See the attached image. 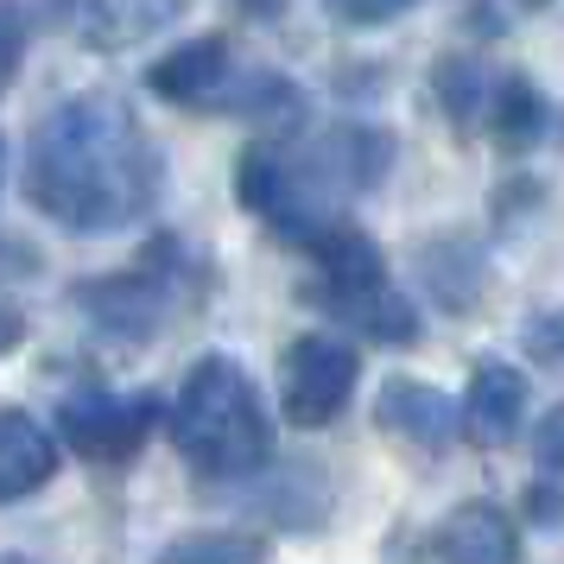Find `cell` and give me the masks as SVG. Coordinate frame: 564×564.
I'll return each mask as SVG.
<instances>
[{
	"label": "cell",
	"mask_w": 564,
	"mask_h": 564,
	"mask_svg": "<svg viewBox=\"0 0 564 564\" xmlns=\"http://www.w3.org/2000/svg\"><path fill=\"white\" fill-rule=\"evenodd\" d=\"M26 191L52 223L77 235L128 229L159 204V153L121 96L89 89L39 121Z\"/></svg>",
	"instance_id": "1"
},
{
	"label": "cell",
	"mask_w": 564,
	"mask_h": 564,
	"mask_svg": "<svg viewBox=\"0 0 564 564\" xmlns=\"http://www.w3.org/2000/svg\"><path fill=\"white\" fill-rule=\"evenodd\" d=\"M172 444L204 476H254L273 457V425L254 393V375L235 356L191 361L172 406Z\"/></svg>",
	"instance_id": "2"
},
{
	"label": "cell",
	"mask_w": 564,
	"mask_h": 564,
	"mask_svg": "<svg viewBox=\"0 0 564 564\" xmlns=\"http://www.w3.org/2000/svg\"><path fill=\"white\" fill-rule=\"evenodd\" d=\"M356 393V349L343 336H305L285 349V375H280V400L292 425H330L336 412L349 406Z\"/></svg>",
	"instance_id": "3"
},
{
	"label": "cell",
	"mask_w": 564,
	"mask_h": 564,
	"mask_svg": "<svg viewBox=\"0 0 564 564\" xmlns=\"http://www.w3.org/2000/svg\"><path fill=\"white\" fill-rule=\"evenodd\" d=\"M57 425H64V437H70L89 463H121L153 437L159 400L153 393H102V387H89V393H70V400H64Z\"/></svg>",
	"instance_id": "4"
},
{
	"label": "cell",
	"mask_w": 564,
	"mask_h": 564,
	"mask_svg": "<svg viewBox=\"0 0 564 564\" xmlns=\"http://www.w3.org/2000/svg\"><path fill=\"white\" fill-rule=\"evenodd\" d=\"M153 96L165 102H184V108H216L223 89L235 83V57H229V39H191L178 52H165L147 70Z\"/></svg>",
	"instance_id": "5"
},
{
	"label": "cell",
	"mask_w": 564,
	"mask_h": 564,
	"mask_svg": "<svg viewBox=\"0 0 564 564\" xmlns=\"http://www.w3.org/2000/svg\"><path fill=\"white\" fill-rule=\"evenodd\" d=\"M311 254H317L324 305L330 311L349 305V299H361V292H375V285H387V260H381V248H375V235H361L356 223H343V216L311 241Z\"/></svg>",
	"instance_id": "6"
},
{
	"label": "cell",
	"mask_w": 564,
	"mask_h": 564,
	"mask_svg": "<svg viewBox=\"0 0 564 564\" xmlns=\"http://www.w3.org/2000/svg\"><path fill=\"white\" fill-rule=\"evenodd\" d=\"M520 419H527V375L508 361H482L469 381V400H463V432L482 451H501L520 432Z\"/></svg>",
	"instance_id": "7"
},
{
	"label": "cell",
	"mask_w": 564,
	"mask_h": 564,
	"mask_svg": "<svg viewBox=\"0 0 564 564\" xmlns=\"http://www.w3.org/2000/svg\"><path fill=\"white\" fill-rule=\"evenodd\" d=\"M375 419H381L393 437L425 444V451H444V444L463 432V412L425 381H387L381 400H375Z\"/></svg>",
	"instance_id": "8"
},
{
	"label": "cell",
	"mask_w": 564,
	"mask_h": 564,
	"mask_svg": "<svg viewBox=\"0 0 564 564\" xmlns=\"http://www.w3.org/2000/svg\"><path fill=\"white\" fill-rule=\"evenodd\" d=\"M57 476V444L32 412L7 406L0 412V501H20L32 488H45Z\"/></svg>",
	"instance_id": "9"
},
{
	"label": "cell",
	"mask_w": 564,
	"mask_h": 564,
	"mask_svg": "<svg viewBox=\"0 0 564 564\" xmlns=\"http://www.w3.org/2000/svg\"><path fill=\"white\" fill-rule=\"evenodd\" d=\"M437 552H444V564H520V533H513L508 508L469 501V508H457L444 520Z\"/></svg>",
	"instance_id": "10"
},
{
	"label": "cell",
	"mask_w": 564,
	"mask_h": 564,
	"mask_svg": "<svg viewBox=\"0 0 564 564\" xmlns=\"http://www.w3.org/2000/svg\"><path fill=\"white\" fill-rule=\"evenodd\" d=\"M184 0H89L83 7V45L89 52H121L140 45L147 32H159L165 20H178Z\"/></svg>",
	"instance_id": "11"
},
{
	"label": "cell",
	"mask_w": 564,
	"mask_h": 564,
	"mask_svg": "<svg viewBox=\"0 0 564 564\" xmlns=\"http://www.w3.org/2000/svg\"><path fill=\"white\" fill-rule=\"evenodd\" d=\"M488 121H495V140L520 153V147H533L539 133H545L552 108H545V96H539L527 77H501V89H495V108H488Z\"/></svg>",
	"instance_id": "12"
},
{
	"label": "cell",
	"mask_w": 564,
	"mask_h": 564,
	"mask_svg": "<svg viewBox=\"0 0 564 564\" xmlns=\"http://www.w3.org/2000/svg\"><path fill=\"white\" fill-rule=\"evenodd\" d=\"M495 89H501V77H495V70H482V64H469V57L437 64V96H444V108H451V121H457V128H476V121H488Z\"/></svg>",
	"instance_id": "13"
},
{
	"label": "cell",
	"mask_w": 564,
	"mask_h": 564,
	"mask_svg": "<svg viewBox=\"0 0 564 564\" xmlns=\"http://www.w3.org/2000/svg\"><path fill=\"white\" fill-rule=\"evenodd\" d=\"M336 317H356L361 330L381 336V343H412V336H419V317H412V305L393 285H375V292H361L349 305H336Z\"/></svg>",
	"instance_id": "14"
},
{
	"label": "cell",
	"mask_w": 564,
	"mask_h": 564,
	"mask_svg": "<svg viewBox=\"0 0 564 564\" xmlns=\"http://www.w3.org/2000/svg\"><path fill=\"white\" fill-rule=\"evenodd\" d=\"M159 564H267V545L248 533H191V539H172Z\"/></svg>",
	"instance_id": "15"
},
{
	"label": "cell",
	"mask_w": 564,
	"mask_h": 564,
	"mask_svg": "<svg viewBox=\"0 0 564 564\" xmlns=\"http://www.w3.org/2000/svg\"><path fill=\"white\" fill-rule=\"evenodd\" d=\"M20 57H26V20L13 0H0V89L20 77Z\"/></svg>",
	"instance_id": "16"
},
{
	"label": "cell",
	"mask_w": 564,
	"mask_h": 564,
	"mask_svg": "<svg viewBox=\"0 0 564 564\" xmlns=\"http://www.w3.org/2000/svg\"><path fill=\"white\" fill-rule=\"evenodd\" d=\"M527 356L533 361H558L564 368V311H545L527 324Z\"/></svg>",
	"instance_id": "17"
},
{
	"label": "cell",
	"mask_w": 564,
	"mask_h": 564,
	"mask_svg": "<svg viewBox=\"0 0 564 564\" xmlns=\"http://www.w3.org/2000/svg\"><path fill=\"white\" fill-rule=\"evenodd\" d=\"M533 457H539V469H558L564 476V400L545 419H539V432H533Z\"/></svg>",
	"instance_id": "18"
},
{
	"label": "cell",
	"mask_w": 564,
	"mask_h": 564,
	"mask_svg": "<svg viewBox=\"0 0 564 564\" xmlns=\"http://www.w3.org/2000/svg\"><path fill=\"white\" fill-rule=\"evenodd\" d=\"M412 0H330L336 20H349V26H387L393 13H406Z\"/></svg>",
	"instance_id": "19"
},
{
	"label": "cell",
	"mask_w": 564,
	"mask_h": 564,
	"mask_svg": "<svg viewBox=\"0 0 564 564\" xmlns=\"http://www.w3.org/2000/svg\"><path fill=\"white\" fill-rule=\"evenodd\" d=\"M20 336H26V317H20V305H7V299H0V356H7Z\"/></svg>",
	"instance_id": "20"
},
{
	"label": "cell",
	"mask_w": 564,
	"mask_h": 564,
	"mask_svg": "<svg viewBox=\"0 0 564 564\" xmlns=\"http://www.w3.org/2000/svg\"><path fill=\"white\" fill-rule=\"evenodd\" d=\"M0 564H26V558H13V552H0Z\"/></svg>",
	"instance_id": "21"
},
{
	"label": "cell",
	"mask_w": 564,
	"mask_h": 564,
	"mask_svg": "<svg viewBox=\"0 0 564 564\" xmlns=\"http://www.w3.org/2000/svg\"><path fill=\"white\" fill-rule=\"evenodd\" d=\"M520 7H545V0H520Z\"/></svg>",
	"instance_id": "22"
},
{
	"label": "cell",
	"mask_w": 564,
	"mask_h": 564,
	"mask_svg": "<svg viewBox=\"0 0 564 564\" xmlns=\"http://www.w3.org/2000/svg\"><path fill=\"white\" fill-rule=\"evenodd\" d=\"M0 172H7V147H0Z\"/></svg>",
	"instance_id": "23"
}]
</instances>
